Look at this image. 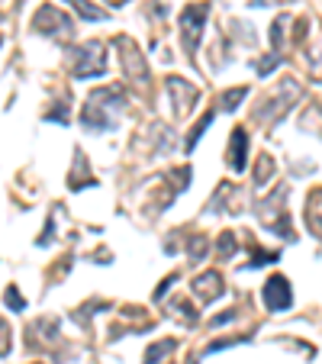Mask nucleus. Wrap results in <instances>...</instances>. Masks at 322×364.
I'll use <instances>...</instances> for the list:
<instances>
[{
  "label": "nucleus",
  "mask_w": 322,
  "mask_h": 364,
  "mask_svg": "<svg viewBox=\"0 0 322 364\" xmlns=\"http://www.w3.org/2000/svg\"><path fill=\"white\" fill-rule=\"evenodd\" d=\"M71 7L77 10V16H84V20H103L107 13L100 10V7H94L90 0H71Z\"/></svg>",
  "instance_id": "19"
},
{
  "label": "nucleus",
  "mask_w": 322,
  "mask_h": 364,
  "mask_svg": "<svg viewBox=\"0 0 322 364\" xmlns=\"http://www.w3.org/2000/svg\"><path fill=\"white\" fill-rule=\"evenodd\" d=\"M116 45L123 49V68H126V75L129 81L136 87H149V68H145V62H142V52H139V45L132 43V39H126V36H119Z\"/></svg>",
  "instance_id": "7"
},
{
  "label": "nucleus",
  "mask_w": 322,
  "mask_h": 364,
  "mask_svg": "<svg viewBox=\"0 0 322 364\" xmlns=\"http://www.w3.org/2000/svg\"><path fill=\"white\" fill-rule=\"evenodd\" d=\"M242 342H248V335H238V339H219V342H210V345H206V354L223 352V348H232V345H242Z\"/></svg>",
  "instance_id": "26"
},
{
  "label": "nucleus",
  "mask_w": 322,
  "mask_h": 364,
  "mask_svg": "<svg viewBox=\"0 0 322 364\" xmlns=\"http://www.w3.org/2000/svg\"><path fill=\"white\" fill-rule=\"evenodd\" d=\"M229 165H232L236 174H242L248 165V132L242 126L232 129V139H229Z\"/></svg>",
  "instance_id": "11"
},
{
  "label": "nucleus",
  "mask_w": 322,
  "mask_h": 364,
  "mask_svg": "<svg viewBox=\"0 0 322 364\" xmlns=\"http://www.w3.org/2000/svg\"><path fill=\"white\" fill-rule=\"evenodd\" d=\"M110 7H123V3H126V0H107Z\"/></svg>",
  "instance_id": "31"
},
{
  "label": "nucleus",
  "mask_w": 322,
  "mask_h": 364,
  "mask_svg": "<svg viewBox=\"0 0 322 364\" xmlns=\"http://www.w3.org/2000/svg\"><path fill=\"white\" fill-rule=\"evenodd\" d=\"M303 97V87L297 84V81H287V84L277 87V94L268 97L261 107H255V119L258 123H264V126H277L280 119L287 117V110L297 104Z\"/></svg>",
  "instance_id": "3"
},
{
  "label": "nucleus",
  "mask_w": 322,
  "mask_h": 364,
  "mask_svg": "<svg viewBox=\"0 0 322 364\" xmlns=\"http://www.w3.org/2000/svg\"><path fill=\"white\" fill-rule=\"evenodd\" d=\"M190 290H193V297H197L200 303H213V300H219V297L225 293V284H223V278H219L216 271H206V274H197V278H193Z\"/></svg>",
  "instance_id": "10"
},
{
  "label": "nucleus",
  "mask_w": 322,
  "mask_h": 364,
  "mask_svg": "<svg viewBox=\"0 0 322 364\" xmlns=\"http://www.w3.org/2000/svg\"><path fill=\"white\" fill-rule=\"evenodd\" d=\"M10 352V329H7V322L0 319V354Z\"/></svg>",
  "instance_id": "27"
},
{
  "label": "nucleus",
  "mask_w": 322,
  "mask_h": 364,
  "mask_svg": "<svg viewBox=\"0 0 322 364\" xmlns=\"http://www.w3.org/2000/svg\"><path fill=\"white\" fill-rule=\"evenodd\" d=\"M274 174V158L271 155H258V168H255V187H264Z\"/></svg>",
  "instance_id": "16"
},
{
  "label": "nucleus",
  "mask_w": 322,
  "mask_h": 364,
  "mask_svg": "<svg viewBox=\"0 0 322 364\" xmlns=\"http://www.w3.org/2000/svg\"><path fill=\"white\" fill-rule=\"evenodd\" d=\"M206 252H210V242H206L203 232L187 236V258H190V265H200V261L206 258Z\"/></svg>",
  "instance_id": "13"
},
{
  "label": "nucleus",
  "mask_w": 322,
  "mask_h": 364,
  "mask_svg": "<svg viewBox=\"0 0 322 364\" xmlns=\"http://www.w3.org/2000/svg\"><path fill=\"white\" fill-rule=\"evenodd\" d=\"M306 64H310L312 81H319L322 84V45L319 49H312V52H306Z\"/></svg>",
  "instance_id": "22"
},
{
  "label": "nucleus",
  "mask_w": 322,
  "mask_h": 364,
  "mask_svg": "<svg viewBox=\"0 0 322 364\" xmlns=\"http://www.w3.org/2000/svg\"><path fill=\"white\" fill-rule=\"evenodd\" d=\"M306 223H310V229L316 236H322V187H316L306 197Z\"/></svg>",
  "instance_id": "12"
},
{
  "label": "nucleus",
  "mask_w": 322,
  "mask_h": 364,
  "mask_svg": "<svg viewBox=\"0 0 322 364\" xmlns=\"http://www.w3.org/2000/svg\"><path fill=\"white\" fill-rule=\"evenodd\" d=\"M306 29H310V20H297V26H293V43H303V39H306Z\"/></svg>",
  "instance_id": "28"
},
{
  "label": "nucleus",
  "mask_w": 322,
  "mask_h": 364,
  "mask_svg": "<svg viewBox=\"0 0 322 364\" xmlns=\"http://www.w3.org/2000/svg\"><path fill=\"white\" fill-rule=\"evenodd\" d=\"M287 26H290V16H287V13L271 23V45H274V52H280V45H284V39H287Z\"/></svg>",
  "instance_id": "15"
},
{
  "label": "nucleus",
  "mask_w": 322,
  "mask_h": 364,
  "mask_svg": "<svg viewBox=\"0 0 322 364\" xmlns=\"http://www.w3.org/2000/svg\"><path fill=\"white\" fill-rule=\"evenodd\" d=\"M126 107V90L123 87H103V90H94V94L87 97L84 110H81V123L87 129H113L116 126L119 113Z\"/></svg>",
  "instance_id": "1"
},
{
  "label": "nucleus",
  "mask_w": 322,
  "mask_h": 364,
  "mask_svg": "<svg viewBox=\"0 0 322 364\" xmlns=\"http://www.w3.org/2000/svg\"><path fill=\"white\" fill-rule=\"evenodd\" d=\"M206 16H210V3H187L181 10V36H184V49L187 55H197L200 49V36H203Z\"/></svg>",
  "instance_id": "5"
},
{
  "label": "nucleus",
  "mask_w": 322,
  "mask_h": 364,
  "mask_svg": "<svg viewBox=\"0 0 322 364\" xmlns=\"http://www.w3.org/2000/svg\"><path fill=\"white\" fill-rule=\"evenodd\" d=\"M168 90H171V100H174V117L177 119L190 117V110H193V104H197L200 90H197L190 81H184V77H168Z\"/></svg>",
  "instance_id": "9"
},
{
  "label": "nucleus",
  "mask_w": 322,
  "mask_h": 364,
  "mask_svg": "<svg viewBox=\"0 0 322 364\" xmlns=\"http://www.w3.org/2000/svg\"><path fill=\"white\" fill-rule=\"evenodd\" d=\"M103 71H107V45L90 39L75 55V77L77 81H90V77H103Z\"/></svg>",
  "instance_id": "4"
},
{
  "label": "nucleus",
  "mask_w": 322,
  "mask_h": 364,
  "mask_svg": "<svg viewBox=\"0 0 322 364\" xmlns=\"http://www.w3.org/2000/svg\"><path fill=\"white\" fill-rule=\"evenodd\" d=\"M277 252H264V248H255V258H251V265L248 268H261V265H274L277 261Z\"/></svg>",
  "instance_id": "25"
},
{
  "label": "nucleus",
  "mask_w": 322,
  "mask_h": 364,
  "mask_svg": "<svg viewBox=\"0 0 322 364\" xmlns=\"http://www.w3.org/2000/svg\"><path fill=\"white\" fill-rule=\"evenodd\" d=\"M3 303H7V310H13V313H23V310H26V300L20 297V290L13 287V284L3 290Z\"/></svg>",
  "instance_id": "21"
},
{
  "label": "nucleus",
  "mask_w": 322,
  "mask_h": 364,
  "mask_svg": "<svg viewBox=\"0 0 322 364\" xmlns=\"http://www.w3.org/2000/svg\"><path fill=\"white\" fill-rule=\"evenodd\" d=\"M277 64H280V52H268V55H264V58H261V62L255 64L258 77H268L271 71H274V68H277Z\"/></svg>",
  "instance_id": "23"
},
{
  "label": "nucleus",
  "mask_w": 322,
  "mask_h": 364,
  "mask_svg": "<svg viewBox=\"0 0 322 364\" xmlns=\"http://www.w3.org/2000/svg\"><path fill=\"white\" fill-rule=\"evenodd\" d=\"M213 117H216V113H203V117H200V123H197V126H193L190 139H187V151H193V149H197V142H200V136H203L206 129L213 126Z\"/></svg>",
  "instance_id": "20"
},
{
  "label": "nucleus",
  "mask_w": 322,
  "mask_h": 364,
  "mask_svg": "<svg viewBox=\"0 0 322 364\" xmlns=\"http://www.w3.org/2000/svg\"><path fill=\"white\" fill-rule=\"evenodd\" d=\"M216 252H219V258L223 261H229V258L238 252V239H236V232H223L219 236V242H216Z\"/></svg>",
  "instance_id": "18"
},
{
  "label": "nucleus",
  "mask_w": 322,
  "mask_h": 364,
  "mask_svg": "<svg viewBox=\"0 0 322 364\" xmlns=\"http://www.w3.org/2000/svg\"><path fill=\"white\" fill-rule=\"evenodd\" d=\"M32 29L42 32V36H52V39H71L75 23L68 20L58 7L45 3V7H39V10H36V16H32Z\"/></svg>",
  "instance_id": "6"
},
{
  "label": "nucleus",
  "mask_w": 322,
  "mask_h": 364,
  "mask_svg": "<svg viewBox=\"0 0 322 364\" xmlns=\"http://www.w3.org/2000/svg\"><path fill=\"white\" fill-rule=\"evenodd\" d=\"M261 300H264L268 313H284V310H290V303H293L290 280L284 278V274H274V278H268V284L261 287Z\"/></svg>",
  "instance_id": "8"
},
{
  "label": "nucleus",
  "mask_w": 322,
  "mask_h": 364,
  "mask_svg": "<svg viewBox=\"0 0 322 364\" xmlns=\"http://www.w3.org/2000/svg\"><path fill=\"white\" fill-rule=\"evenodd\" d=\"M229 319H236V313H232V310H225V313H219V316H213V319H210V326H225Z\"/></svg>",
  "instance_id": "30"
},
{
  "label": "nucleus",
  "mask_w": 322,
  "mask_h": 364,
  "mask_svg": "<svg viewBox=\"0 0 322 364\" xmlns=\"http://www.w3.org/2000/svg\"><path fill=\"white\" fill-rule=\"evenodd\" d=\"M245 97H248V87H236V90L223 94V110H236L238 100H245Z\"/></svg>",
  "instance_id": "24"
},
{
  "label": "nucleus",
  "mask_w": 322,
  "mask_h": 364,
  "mask_svg": "<svg viewBox=\"0 0 322 364\" xmlns=\"http://www.w3.org/2000/svg\"><path fill=\"white\" fill-rule=\"evenodd\" d=\"M284 200H287V187L280 184V187H274V191L258 204V223L264 226L268 232H274V236L280 239H293V229H290V219H287V210H284Z\"/></svg>",
  "instance_id": "2"
},
{
  "label": "nucleus",
  "mask_w": 322,
  "mask_h": 364,
  "mask_svg": "<svg viewBox=\"0 0 322 364\" xmlns=\"http://www.w3.org/2000/svg\"><path fill=\"white\" fill-rule=\"evenodd\" d=\"M174 280H177V274H171V278H164V284H161V287L155 290V300H161V297H164V293L171 290V284H174Z\"/></svg>",
  "instance_id": "29"
},
{
  "label": "nucleus",
  "mask_w": 322,
  "mask_h": 364,
  "mask_svg": "<svg viewBox=\"0 0 322 364\" xmlns=\"http://www.w3.org/2000/svg\"><path fill=\"white\" fill-rule=\"evenodd\" d=\"M174 348H177V339H161V342H155L149 352H145V364H161L164 354H171Z\"/></svg>",
  "instance_id": "14"
},
{
  "label": "nucleus",
  "mask_w": 322,
  "mask_h": 364,
  "mask_svg": "<svg viewBox=\"0 0 322 364\" xmlns=\"http://www.w3.org/2000/svg\"><path fill=\"white\" fill-rule=\"evenodd\" d=\"M171 316H174V319H184L187 326H193V322L200 319V316H197V310H193L187 300H171Z\"/></svg>",
  "instance_id": "17"
}]
</instances>
